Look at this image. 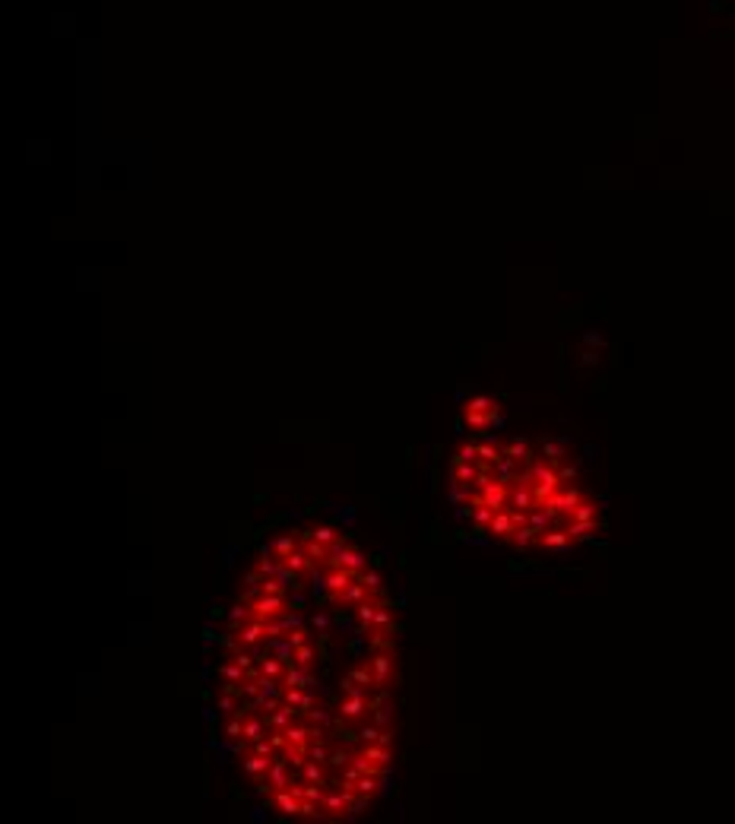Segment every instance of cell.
Masks as SVG:
<instances>
[{"label":"cell","mask_w":735,"mask_h":824,"mask_svg":"<svg viewBox=\"0 0 735 824\" xmlns=\"http://www.w3.org/2000/svg\"><path fill=\"white\" fill-rule=\"evenodd\" d=\"M501 454H507V456H514L516 463H523V466L536 463V454H532V448H530V441H523V438H516V441H507V444H504V448H501Z\"/></svg>","instance_id":"ac0fdd59"},{"label":"cell","mask_w":735,"mask_h":824,"mask_svg":"<svg viewBox=\"0 0 735 824\" xmlns=\"http://www.w3.org/2000/svg\"><path fill=\"white\" fill-rule=\"evenodd\" d=\"M266 730H270L266 716H260V714H248V716H244V732H241V738L250 745V742L263 738V736H266Z\"/></svg>","instance_id":"ffe728a7"},{"label":"cell","mask_w":735,"mask_h":824,"mask_svg":"<svg viewBox=\"0 0 735 824\" xmlns=\"http://www.w3.org/2000/svg\"><path fill=\"white\" fill-rule=\"evenodd\" d=\"M377 736H381V726H374V723H368L365 730L359 732V738H361V742H377Z\"/></svg>","instance_id":"680465c9"},{"label":"cell","mask_w":735,"mask_h":824,"mask_svg":"<svg viewBox=\"0 0 735 824\" xmlns=\"http://www.w3.org/2000/svg\"><path fill=\"white\" fill-rule=\"evenodd\" d=\"M311 536H314V539H317V542H323L327 549H333L336 542H343V536H339L336 530H333V526H314V530H311Z\"/></svg>","instance_id":"74e56055"},{"label":"cell","mask_w":735,"mask_h":824,"mask_svg":"<svg viewBox=\"0 0 735 824\" xmlns=\"http://www.w3.org/2000/svg\"><path fill=\"white\" fill-rule=\"evenodd\" d=\"M301 777L308 780V783H321V786H327V764L323 761H305V774Z\"/></svg>","instance_id":"4dcf8cb0"},{"label":"cell","mask_w":735,"mask_h":824,"mask_svg":"<svg viewBox=\"0 0 735 824\" xmlns=\"http://www.w3.org/2000/svg\"><path fill=\"white\" fill-rule=\"evenodd\" d=\"M292 777H289V758H279V754H273V764H270V770H266V777L257 780V790L266 796H273L276 790H282V786H289Z\"/></svg>","instance_id":"277c9868"},{"label":"cell","mask_w":735,"mask_h":824,"mask_svg":"<svg viewBox=\"0 0 735 824\" xmlns=\"http://www.w3.org/2000/svg\"><path fill=\"white\" fill-rule=\"evenodd\" d=\"M250 752H257V754H276V745H273V738H257V742H250Z\"/></svg>","instance_id":"f5cc1de1"},{"label":"cell","mask_w":735,"mask_h":824,"mask_svg":"<svg viewBox=\"0 0 735 824\" xmlns=\"http://www.w3.org/2000/svg\"><path fill=\"white\" fill-rule=\"evenodd\" d=\"M355 790H359L361 796H377L381 793V774H361Z\"/></svg>","instance_id":"8d00e7d4"},{"label":"cell","mask_w":735,"mask_h":824,"mask_svg":"<svg viewBox=\"0 0 735 824\" xmlns=\"http://www.w3.org/2000/svg\"><path fill=\"white\" fill-rule=\"evenodd\" d=\"M539 530L536 526H516V533H514V539H510V545H514L516 552H530V549H539Z\"/></svg>","instance_id":"e0dca14e"},{"label":"cell","mask_w":735,"mask_h":824,"mask_svg":"<svg viewBox=\"0 0 735 824\" xmlns=\"http://www.w3.org/2000/svg\"><path fill=\"white\" fill-rule=\"evenodd\" d=\"M371 710H374V714H371V723H374V726H381L383 730V726H390L393 723V707L387 704V701H383V704H374Z\"/></svg>","instance_id":"f35d334b"},{"label":"cell","mask_w":735,"mask_h":824,"mask_svg":"<svg viewBox=\"0 0 735 824\" xmlns=\"http://www.w3.org/2000/svg\"><path fill=\"white\" fill-rule=\"evenodd\" d=\"M327 565H330V567H345V571H352L355 577H359V574L368 567V558L361 555L359 549H352V545H345V542H336V545L330 549Z\"/></svg>","instance_id":"3957f363"},{"label":"cell","mask_w":735,"mask_h":824,"mask_svg":"<svg viewBox=\"0 0 735 824\" xmlns=\"http://www.w3.org/2000/svg\"><path fill=\"white\" fill-rule=\"evenodd\" d=\"M536 494H532V485H530V479H526V470L520 472V479L510 485V501H507V508H514V510H526L530 514L532 508H536Z\"/></svg>","instance_id":"52a82bcc"},{"label":"cell","mask_w":735,"mask_h":824,"mask_svg":"<svg viewBox=\"0 0 735 824\" xmlns=\"http://www.w3.org/2000/svg\"><path fill=\"white\" fill-rule=\"evenodd\" d=\"M345 764H352V754L345 752V748H333V752H330L327 767H339V770H343Z\"/></svg>","instance_id":"7dc6e473"},{"label":"cell","mask_w":735,"mask_h":824,"mask_svg":"<svg viewBox=\"0 0 735 824\" xmlns=\"http://www.w3.org/2000/svg\"><path fill=\"white\" fill-rule=\"evenodd\" d=\"M571 545H574V539L567 536L564 526H552V530H545V533L539 536V549H545V552H567Z\"/></svg>","instance_id":"8fae6325"},{"label":"cell","mask_w":735,"mask_h":824,"mask_svg":"<svg viewBox=\"0 0 735 824\" xmlns=\"http://www.w3.org/2000/svg\"><path fill=\"white\" fill-rule=\"evenodd\" d=\"M470 514H472V520H476V526L488 530V523L494 520V514H498V510L488 508V504H482V501H472V504H470Z\"/></svg>","instance_id":"836d02e7"},{"label":"cell","mask_w":735,"mask_h":824,"mask_svg":"<svg viewBox=\"0 0 735 824\" xmlns=\"http://www.w3.org/2000/svg\"><path fill=\"white\" fill-rule=\"evenodd\" d=\"M279 581H282V587H285V590H298V587H301V574H295L292 567H282Z\"/></svg>","instance_id":"c3c4849f"},{"label":"cell","mask_w":735,"mask_h":824,"mask_svg":"<svg viewBox=\"0 0 735 824\" xmlns=\"http://www.w3.org/2000/svg\"><path fill=\"white\" fill-rule=\"evenodd\" d=\"M355 581V574L352 571H345V567H330V574H327V583L323 587L330 590V596H336V593H343L349 583Z\"/></svg>","instance_id":"603a6c76"},{"label":"cell","mask_w":735,"mask_h":824,"mask_svg":"<svg viewBox=\"0 0 735 824\" xmlns=\"http://www.w3.org/2000/svg\"><path fill=\"white\" fill-rule=\"evenodd\" d=\"M295 663H298L301 669H311V666H314V647H311V644L295 647Z\"/></svg>","instance_id":"ee69618b"},{"label":"cell","mask_w":735,"mask_h":824,"mask_svg":"<svg viewBox=\"0 0 735 824\" xmlns=\"http://www.w3.org/2000/svg\"><path fill=\"white\" fill-rule=\"evenodd\" d=\"M567 520H599V508H596V501L583 498V501H580L577 508L567 514Z\"/></svg>","instance_id":"e575fe53"},{"label":"cell","mask_w":735,"mask_h":824,"mask_svg":"<svg viewBox=\"0 0 735 824\" xmlns=\"http://www.w3.org/2000/svg\"><path fill=\"white\" fill-rule=\"evenodd\" d=\"M361 754H365V758H371L374 764H381V767H387V764H390V748H383L381 742H365Z\"/></svg>","instance_id":"1f68e13d"},{"label":"cell","mask_w":735,"mask_h":824,"mask_svg":"<svg viewBox=\"0 0 735 824\" xmlns=\"http://www.w3.org/2000/svg\"><path fill=\"white\" fill-rule=\"evenodd\" d=\"M732 3H735V0H732Z\"/></svg>","instance_id":"be15d7a7"},{"label":"cell","mask_w":735,"mask_h":824,"mask_svg":"<svg viewBox=\"0 0 735 824\" xmlns=\"http://www.w3.org/2000/svg\"><path fill=\"white\" fill-rule=\"evenodd\" d=\"M482 470H485L482 463H460V460H454V482H463V485H476V479L482 476Z\"/></svg>","instance_id":"cb8c5ba5"},{"label":"cell","mask_w":735,"mask_h":824,"mask_svg":"<svg viewBox=\"0 0 735 824\" xmlns=\"http://www.w3.org/2000/svg\"><path fill=\"white\" fill-rule=\"evenodd\" d=\"M270 799H273V805H276V809H279L285 818H298V815H301V799H298V796L292 793L289 786L276 790V793L270 796Z\"/></svg>","instance_id":"4fadbf2b"},{"label":"cell","mask_w":735,"mask_h":824,"mask_svg":"<svg viewBox=\"0 0 735 824\" xmlns=\"http://www.w3.org/2000/svg\"><path fill=\"white\" fill-rule=\"evenodd\" d=\"M285 685H295V688H311L314 679H311V669H301L298 663H292L289 669H285V679H282Z\"/></svg>","instance_id":"484cf974"},{"label":"cell","mask_w":735,"mask_h":824,"mask_svg":"<svg viewBox=\"0 0 735 824\" xmlns=\"http://www.w3.org/2000/svg\"><path fill=\"white\" fill-rule=\"evenodd\" d=\"M295 714H298V707H289V704H282L279 710H273V714H266V723H270V732L273 730H279V732H285L295 723Z\"/></svg>","instance_id":"7402d4cb"},{"label":"cell","mask_w":735,"mask_h":824,"mask_svg":"<svg viewBox=\"0 0 735 824\" xmlns=\"http://www.w3.org/2000/svg\"><path fill=\"white\" fill-rule=\"evenodd\" d=\"M330 752H333V748H327V745H323V738H314V742H311V748H308V754H311L314 761H323V764L330 761Z\"/></svg>","instance_id":"bcb514c9"},{"label":"cell","mask_w":735,"mask_h":824,"mask_svg":"<svg viewBox=\"0 0 735 824\" xmlns=\"http://www.w3.org/2000/svg\"><path fill=\"white\" fill-rule=\"evenodd\" d=\"M295 549H298V542L292 539V536H279V539L273 542V552H276V555L282 558V561H285V558H289V555H292V552H295Z\"/></svg>","instance_id":"b9f144b4"},{"label":"cell","mask_w":735,"mask_h":824,"mask_svg":"<svg viewBox=\"0 0 735 824\" xmlns=\"http://www.w3.org/2000/svg\"><path fill=\"white\" fill-rule=\"evenodd\" d=\"M558 520H561V517H558V514H555V510H552V508H545V504H536V508L530 510V526H536L539 533H545V530H552V526H555Z\"/></svg>","instance_id":"44dd1931"},{"label":"cell","mask_w":735,"mask_h":824,"mask_svg":"<svg viewBox=\"0 0 735 824\" xmlns=\"http://www.w3.org/2000/svg\"><path fill=\"white\" fill-rule=\"evenodd\" d=\"M456 460H460V463H479V444H463Z\"/></svg>","instance_id":"681fc988"},{"label":"cell","mask_w":735,"mask_h":824,"mask_svg":"<svg viewBox=\"0 0 735 824\" xmlns=\"http://www.w3.org/2000/svg\"><path fill=\"white\" fill-rule=\"evenodd\" d=\"M250 609H254V619H260V621L282 619V615L289 612V609H285V596H282V593H260V596L250 603Z\"/></svg>","instance_id":"5b68a950"},{"label":"cell","mask_w":735,"mask_h":824,"mask_svg":"<svg viewBox=\"0 0 735 824\" xmlns=\"http://www.w3.org/2000/svg\"><path fill=\"white\" fill-rule=\"evenodd\" d=\"M359 777H361V770L355 767V764H345L343 767V783H359Z\"/></svg>","instance_id":"91938a15"},{"label":"cell","mask_w":735,"mask_h":824,"mask_svg":"<svg viewBox=\"0 0 735 824\" xmlns=\"http://www.w3.org/2000/svg\"><path fill=\"white\" fill-rule=\"evenodd\" d=\"M387 631H374V637H371V647L374 650H393V641L390 637H383Z\"/></svg>","instance_id":"11a10c76"},{"label":"cell","mask_w":735,"mask_h":824,"mask_svg":"<svg viewBox=\"0 0 735 824\" xmlns=\"http://www.w3.org/2000/svg\"><path fill=\"white\" fill-rule=\"evenodd\" d=\"M371 799H374V796H361V793H359L352 802H349V812H345V818H359V815H365V812L371 809Z\"/></svg>","instance_id":"60d3db41"},{"label":"cell","mask_w":735,"mask_h":824,"mask_svg":"<svg viewBox=\"0 0 735 824\" xmlns=\"http://www.w3.org/2000/svg\"><path fill=\"white\" fill-rule=\"evenodd\" d=\"M311 723H292L289 730H285V752H301L308 754V748H311Z\"/></svg>","instance_id":"30bf717a"},{"label":"cell","mask_w":735,"mask_h":824,"mask_svg":"<svg viewBox=\"0 0 735 824\" xmlns=\"http://www.w3.org/2000/svg\"><path fill=\"white\" fill-rule=\"evenodd\" d=\"M308 723H314V726H321V730H327V726H330V714H327V710H321V707H317V710H311V714H308Z\"/></svg>","instance_id":"db71d44e"},{"label":"cell","mask_w":735,"mask_h":824,"mask_svg":"<svg viewBox=\"0 0 735 824\" xmlns=\"http://www.w3.org/2000/svg\"><path fill=\"white\" fill-rule=\"evenodd\" d=\"M368 596H374V593H371V590H368L361 581H352L349 587L343 590V593H336V596H330V599H333L336 605H359V603H365Z\"/></svg>","instance_id":"9a60e30c"},{"label":"cell","mask_w":735,"mask_h":824,"mask_svg":"<svg viewBox=\"0 0 735 824\" xmlns=\"http://www.w3.org/2000/svg\"><path fill=\"white\" fill-rule=\"evenodd\" d=\"M248 675H250V672L241 666V663H238L235 656H232V659L225 663V666H222V679H225V682H238V685H241L244 679H248Z\"/></svg>","instance_id":"d590c367"},{"label":"cell","mask_w":735,"mask_h":824,"mask_svg":"<svg viewBox=\"0 0 735 824\" xmlns=\"http://www.w3.org/2000/svg\"><path fill=\"white\" fill-rule=\"evenodd\" d=\"M599 520H567V536H571L574 542H583V539H593V533H599Z\"/></svg>","instance_id":"d6986e66"},{"label":"cell","mask_w":735,"mask_h":824,"mask_svg":"<svg viewBox=\"0 0 735 824\" xmlns=\"http://www.w3.org/2000/svg\"><path fill=\"white\" fill-rule=\"evenodd\" d=\"M377 605H381V599H374V596H368L365 603H359V605H355V619L361 621V628H368V631H371V621H374Z\"/></svg>","instance_id":"4316f807"},{"label":"cell","mask_w":735,"mask_h":824,"mask_svg":"<svg viewBox=\"0 0 735 824\" xmlns=\"http://www.w3.org/2000/svg\"><path fill=\"white\" fill-rule=\"evenodd\" d=\"M279 621H282V628H285V634H289V631H292V628H298V625H301V619H298V615H289V612H285V615H282V619H279Z\"/></svg>","instance_id":"6125c7cd"},{"label":"cell","mask_w":735,"mask_h":824,"mask_svg":"<svg viewBox=\"0 0 735 824\" xmlns=\"http://www.w3.org/2000/svg\"><path fill=\"white\" fill-rule=\"evenodd\" d=\"M498 456H501V448H494V444H479V463L482 466H492Z\"/></svg>","instance_id":"f6af8a7d"},{"label":"cell","mask_w":735,"mask_h":824,"mask_svg":"<svg viewBox=\"0 0 735 824\" xmlns=\"http://www.w3.org/2000/svg\"><path fill=\"white\" fill-rule=\"evenodd\" d=\"M349 679H352L355 685H361V688H374V672H371V659H365V663H359V666L349 672Z\"/></svg>","instance_id":"d6a6232c"},{"label":"cell","mask_w":735,"mask_h":824,"mask_svg":"<svg viewBox=\"0 0 735 824\" xmlns=\"http://www.w3.org/2000/svg\"><path fill=\"white\" fill-rule=\"evenodd\" d=\"M583 498H587V494L580 492V488H574V485H564V488H558V492L552 494L548 501H542V504H545V508H552V510H555L558 517H567V514H571V510L577 508V504L583 501Z\"/></svg>","instance_id":"8992f818"},{"label":"cell","mask_w":735,"mask_h":824,"mask_svg":"<svg viewBox=\"0 0 735 824\" xmlns=\"http://www.w3.org/2000/svg\"><path fill=\"white\" fill-rule=\"evenodd\" d=\"M498 412H501V406L492 396H472V400L463 406V422L470 425V428H476V432H485V428H492V425L498 422Z\"/></svg>","instance_id":"7a4b0ae2"},{"label":"cell","mask_w":735,"mask_h":824,"mask_svg":"<svg viewBox=\"0 0 735 824\" xmlns=\"http://www.w3.org/2000/svg\"><path fill=\"white\" fill-rule=\"evenodd\" d=\"M558 476H561L564 485H571V479H577V466H574V463H561V466H558Z\"/></svg>","instance_id":"9f6ffc18"},{"label":"cell","mask_w":735,"mask_h":824,"mask_svg":"<svg viewBox=\"0 0 735 824\" xmlns=\"http://www.w3.org/2000/svg\"><path fill=\"white\" fill-rule=\"evenodd\" d=\"M260 641H266V621L260 619L244 621L241 631H238V647H257Z\"/></svg>","instance_id":"5bb4252c"},{"label":"cell","mask_w":735,"mask_h":824,"mask_svg":"<svg viewBox=\"0 0 735 824\" xmlns=\"http://www.w3.org/2000/svg\"><path fill=\"white\" fill-rule=\"evenodd\" d=\"M526 479H530V485H532V494H536V501H548L552 494L558 492V488H564V482H561V476H558V466H552L542 456V460H536V463H530L526 466Z\"/></svg>","instance_id":"6da1fadb"},{"label":"cell","mask_w":735,"mask_h":824,"mask_svg":"<svg viewBox=\"0 0 735 824\" xmlns=\"http://www.w3.org/2000/svg\"><path fill=\"white\" fill-rule=\"evenodd\" d=\"M314 565H317V561H314V558L305 552V545H298V549L292 552L289 558H285V567H292L295 574H308V571H314Z\"/></svg>","instance_id":"d4e9b609"},{"label":"cell","mask_w":735,"mask_h":824,"mask_svg":"<svg viewBox=\"0 0 735 824\" xmlns=\"http://www.w3.org/2000/svg\"><path fill=\"white\" fill-rule=\"evenodd\" d=\"M359 581L365 583V587L371 590V593H377V590H381V574H377V571H361V574H359Z\"/></svg>","instance_id":"816d5d0a"},{"label":"cell","mask_w":735,"mask_h":824,"mask_svg":"<svg viewBox=\"0 0 735 824\" xmlns=\"http://www.w3.org/2000/svg\"><path fill=\"white\" fill-rule=\"evenodd\" d=\"M390 625H393V612L381 603L374 612V621H371V631H390Z\"/></svg>","instance_id":"ab89813d"},{"label":"cell","mask_w":735,"mask_h":824,"mask_svg":"<svg viewBox=\"0 0 735 824\" xmlns=\"http://www.w3.org/2000/svg\"><path fill=\"white\" fill-rule=\"evenodd\" d=\"M488 533H492L494 539H501V542H510V539H514L516 523H514V517H510V510H507V508H501L498 514H494V520L488 523Z\"/></svg>","instance_id":"7c38bea8"},{"label":"cell","mask_w":735,"mask_h":824,"mask_svg":"<svg viewBox=\"0 0 735 824\" xmlns=\"http://www.w3.org/2000/svg\"><path fill=\"white\" fill-rule=\"evenodd\" d=\"M270 764H273V754H257V752H248V754H244V774H248L250 780L266 777Z\"/></svg>","instance_id":"2e32d148"},{"label":"cell","mask_w":735,"mask_h":824,"mask_svg":"<svg viewBox=\"0 0 735 824\" xmlns=\"http://www.w3.org/2000/svg\"><path fill=\"white\" fill-rule=\"evenodd\" d=\"M305 691H308V688H295V685H285V691H282V704L301 707V701H305Z\"/></svg>","instance_id":"7bdbcfd3"},{"label":"cell","mask_w":735,"mask_h":824,"mask_svg":"<svg viewBox=\"0 0 735 824\" xmlns=\"http://www.w3.org/2000/svg\"><path fill=\"white\" fill-rule=\"evenodd\" d=\"M285 637H289V644H292V647L311 644V634H308V628H301V625H298V628H292V631H289V634H285Z\"/></svg>","instance_id":"f907efd6"},{"label":"cell","mask_w":735,"mask_h":824,"mask_svg":"<svg viewBox=\"0 0 735 824\" xmlns=\"http://www.w3.org/2000/svg\"><path fill=\"white\" fill-rule=\"evenodd\" d=\"M336 710H339V720H343V723H352V720L368 716V710H371L368 691H365V694H343V701H339Z\"/></svg>","instance_id":"9c48e42d"},{"label":"cell","mask_w":735,"mask_h":824,"mask_svg":"<svg viewBox=\"0 0 735 824\" xmlns=\"http://www.w3.org/2000/svg\"><path fill=\"white\" fill-rule=\"evenodd\" d=\"M301 545H305V552L314 558V561H317V565H321V561H327V558H330V549H327V545H323V542H317V539H314V536H311V530H308V533L301 536Z\"/></svg>","instance_id":"83f0119b"},{"label":"cell","mask_w":735,"mask_h":824,"mask_svg":"<svg viewBox=\"0 0 735 824\" xmlns=\"http://www.w3.org/2000/svg\"><path fill=\"white\" fill-rule=\"evenodd\" d=\"M257 669H260V675H270V679H285V669L289 666H285L279 656H263Z\"/></svg>","instance_id":"f546056e"},{"label":"cell","mask_w":735,"mask_h":824,"mask_svg":"<svg viewBox=\"0 0 735 824\" xmlns=\"http://www.w3.org/2000/svg\"><path fill=\"white\" fill-rule=\"evenodd\" d=\"M371 672H374V688H387L390 679L396 675V659L390 650H377L371 656Z\"/></svg>","instance_id":"ba28073f"},{"label":"cell","mask_w":735,"mask_h":824,"mask_svg":"<svg viewBox=\"0 0 735 824\" xmlns=\"http://www.w3.org/2000/svg\"><path fill=\"white\" fill-rule=\"evenodd\" d=\"M542 456H545L552 466H561L567 460V450H564L561 441H542Z\"/></svg>","instance_id":"f1b7e54d"},{"label":"cell","mask_w":735,"mask_h":824,"mask_svg":"<svg viewBox=\"0 0 735 824\" xmlns=\"http://www.w3.org/2000/svg\"><path fill=\"white\" fill-rule=\"evenodd\" d=\"M314 707H317V698H314L311 691H305V701H301V707H298V714H305V716H308V714L314 710Z\"/></svg>","instance_id":"94428289"},{"label":"cell","mask_w":735,"mask_h":824,"mask_svg":"<svg viewBox=\"0 0 735 824\" xmlns=\"http://www.w3.org/2000/svg\"><path fill=\"white\" fill-rule=\"evenodd\" d=\"M377 742H381L383 748H393V742H396V730H393V726H383L381 736H377Z\"/></svg>","instance_id":"6f0895ef"}]
</instances>
